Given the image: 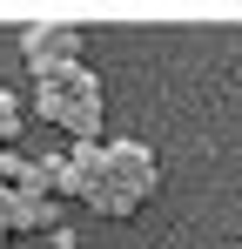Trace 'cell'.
Listing matches in <instances>:
<instances>
[{
    "label": "cell",
    "mask_w": 242,
    "mask_h": 249,
    "mask_svg": "<svg viewBox=\"0 0 242 249\" xmlns=\"http://www.w3.org/2000/svg\"><path fill=\"white\" fill-rule=\"evenodd\" d=\"M34 122L61 128L68 142H94V135H101V74H94L87 61L34 68Z\"/></svg>",
    "instance_id": "obj_1"
},
{
    "label": "cell",
    "mask_w": 242,
    "mask_h": 249,
    "mask_svg": "<svg viewBox=\"0 0 242 249\" xmlns=\"http://www.w3.org/2000/svg\"><path fill=\"white\" fill-rule=\"evenodd\" d=\"M101 189H121L135 202H148L161 189V162L148 142H101Z\"/></svg>",
    "instance_id": "obj_2"
},
{
    "label": "cell",
    "mask_w": 242,
    "mask_h": 249,
    "mask_svg": "<svg viewBox=\"0 0 242 249\" xmlns=\"http://www.w3.org/2000/svg\"><path fill=\"white\" fill-rule=\"evenodd\" d=\"M20 54L34 61V68H68L87 54V34H81L74 20H34L27 34H20Z\"/></svg>",
    "instance_id": "obj_3"
},
{
    "label": "cell",
    "mask_w": 242,
    "mask_h": 249,
    "mask_svg": "<svg viewBox=\"0 0 242 249\" xmlns=\"http://www.w3.org/2000/svg\"><path fill=\"white\" fill-rule=\"evenodd\" d=\"M0 229H7V243H14V236H40V229L54 236L61 222H54V202H47L40 189H14V202H7V222H0Z\"/></svg>",
    "instance_id": "obj_4"
},
{
    "label": "cell",
    "mask_w": 242,
    "mask_h": 249,
    "mask_svg": "<svg viewBox=\"0 0 242 249\" xmlns=\"http://www.w3.org/2000/svg\"><path fill=\"white\" fill-rule=\"evenodd\" d=\"M87 209H94V215H108V222H128V215H135V196H121V189H94V196H87Z\"/></svg>",
    "instance_id": "obj_5"
},
{
    "label": "cell",
    "mask_w": 242,
    "mask_h": 249,
    "mask_svg": "<svg viewBox=\"0 0 242 249\" xmlns=\"http://www.w3.org/2000/svg\"><path fill=\"white\" fill-rule=\"evenodd\" d=\"M7 202H14V189H0V222H7Z\"/></svg>",
    "instance_id": "obj_6"
},
{
    "label": "cell",
    "mask_w": 242,
    "mask_h": 249,
    "mask_svg": "<svg viewBox=\"0 0 242 249\" xmlns=\"http://www.w3.org/2000/svg\"><path fill=\"white\" fill-rule=\"evenodd\" d=\"M0 249H14V243H7V229H0Z\"/></svg>",
    "instance_id": "obj_7"
}]
</instances>
